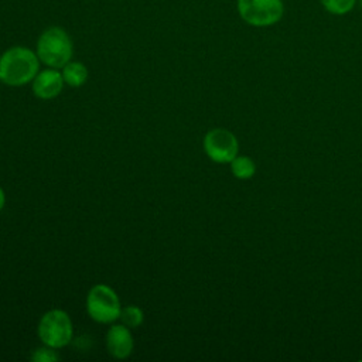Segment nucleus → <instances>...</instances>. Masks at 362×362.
<instances>
[{
	"label": "nucleus",
	"instance_id": "obj_1",
	"mask_svg": "<svg viewBox=\"0 0 362 362\" xmlns=\"http://www.w3.org/2000/svg\"><path fill=\"white\" fill-rule=\"evenodd\" d=\"M40 58L25 47H13L0 57V81L10 86H21L35 78Z\"/></svg>",
	"mask_w": 362,
	"mask_h": 362
},
{
	"label": "nucleus",
	"instance_id": "obj_2",
	"mask_svg": "<svg viewBox=\"0 0 362 362\" xmlns=\"http://www.w3.org/2000/svg\"><path fill=\"white\" fill-rule=\"evenodd\" d=\"M37 55L49 68H62L72 57V42L66 31L59 27L47 28L38 38Z\"/></svg>",
	"mask_w": 362,
	"mask_h": 362
},
{
	"label": "nucleus",
	"instance_id": "obj_3",
	"mask_svg": "<svg viewBox=\"0 0 362 362\" xmlns=\"http://www.w3.org/2000/svg\"><path fill=\"white\" fill-rule=\"evenodd\" d=\"M89 317L100 324L113 322L120 317V300L113 288L106 284L93 286L86 297Z\"/></svg>",
	"mask_w": 362,
	"mask_h": 362
},
{
	"label": "nucleus",
	"instance_id": "obj_4",
	"mask_svg": "<svg viewBox=\"0 0 362 362\" xmlns=\"http://www.w3.org/2000/svg\"><path fill=\"white\" fill-rule=\"evenodd\" d=\"M72 335V321L65 311L51 310L41 317L38 324V337L44 345L55 349L62 348L71 342Z\"/></svg>",
	"mask_w": 362,
	"mask_h": 362
},
{
	"label": "nucleus",
	"instance_id": "obj_5",
	"mask_svg": "<svg viewBox=\"0 0 362 362\" xmlns=\"http://www.w3.org/2000/svg\"><path fill=\"white\" fill-rule=\"evenodd\" d=\"M240 17L250 25L267 27L283 17L281 0H238Z\"/></svg>",
	"mask_w": 362,
	"mask_h": 362
},
{
	"label": "nucleus",
	"instance_id": "obj_6",
	"mask_svg": "<svg viewBox=\"0 0 362 362\" xmlns=\"http://www.w3.org/2000/svg\"><path fill=\"white\" fill-rule=\"evenodd\" d=\"M238 140L226 129H214L204 137V150L215 163H230L238 156Z\"/></svg>",
	"mask_w": 362,
	"mask_h": 362
},
{
	"label": "nucleus",
	"instance_id": "obj_7",
	"mask_svg": "<svg viewBox=\"0 0 362 362\" xmlns=\"http://www.w3.org/2000/svg\"><path fill=\"white\" fill-rule=\"evenodd\" d=\"M64 86L62 74L55 68L44 69L33 79V92L40 99H52L58 96Z\"/></svg>",
	"mask_w": 362,
	"mask_h": 362
},
{
	"label": "nucleus",
	"instance_id": "obj_8",
	"mask_svg": "<svg viewBox=\"0 0 362 362\" xmlns=\"http://www.w3.org/2000/svg\"><path fill=\"white\" fill-rule=\"evenodd\" d=\"M106 346L113 358H127L133 351V335L129 327L123 324L113 325L106 334Z\"/></svg>",
	"mask_w": 362,
	"mask_h": 362
},
{
	"label": "nucleus",
	"instance_id": "obj_9",
	"mask_svg": "<svg viewBox=\"0 0 362 362\" xmlns=\"http://www.w3.org/2000/svg\"><path fill=\"white\" fill-rule=\"evenodd\" d=\"M64 82L72 88L82 86L88 79V69L81 62H68L62 66Z\"/></svg>",
	"mask_w": 362,
	"mask_h": 362
},
{
	"label": "nucleus",
	"instance_id": "obj_10",
	"mask_svg": "<svg viewBox=\"0 0 362 362\" xmlns=\"http://www.w3.org/2000/svg\"><path fill=\"white\" fill-rule=\"evenodd\" d=\"M230 170L236 178L246 180L255 174L256 167H255V163L252 161V158H249L246 156H239V157L236 156L230 161Z\"/></svg>",
	"mask_w": 362,
	"mask_h": 362
},
{
	"label": "nucleus",
	"instance_id": "obj_11",
	"mask_svg": "<svg viewBox=\"0 0 362 362\" xmlns=\"http://www.w3.org/2000/svg\"><path fill=\"white\" fill-rule=\"evenodd\" d=\"M122 324L129 327V328H137L141 322H143V311L136 307V305H127L124 308H122L120 311V317Z\"/></svg>",
	"mask_w": 362,
	"mask_h": 362
},
{
	"label": "nucleus",
	"instance_id": "obj_12",
	"mask_svg": "<svg viewBox=\"0 0 362 362\" xmlns=\"http://www.w3.org/2000/svg\"><path fill=\"white\" fill-rule=\"evenodd\" d=\"M324 8L332 14L341 16L351 11L356 3V0H320Z\"/></svg>",
	"mask_w": 362,
	"mask_h": 362
},
{
	"label": "nucleus",
	"instance_id": "obj_13",
	"mask_svg": "<svg viewBox=\"0 0 362 362\" xmlns=\"http://www.w3.org/2000/svg\"><path fill=\"white\" fill-rule=\"evenodd\" d=\"M58 358L59 356L55 352V348H51L48 345L42 348H37L31 355V361L34 362H54V361H58Z\"/></svg>",
	"mask_w": 362,
	"mask_h": 362
},
{
	"label": "nucleus",
	"instance_id": "obj_14",
	"mask_svg": "<svg viewBox=\"0 0 362 362\" xmlns=\"http://www.w3.org/2000/svg\"><path fill=\"white\" fill-rule=\"evenodd\" d=\"M4 204H6V195H4V191H3L1 187H0V211L3 209Z\"/></svg>",
	"mask_w": 362,
	"mask_h": 362
},
{
	"label": "nucleus",
	"instance_id": "obj_15",
	"mask_svg": "<svg viewBox=\"0 0 362 362\" xmlns=\"http://www.w3.org/2000/svg\"><path fill=\"white\" fill-rule=\"evenodd\" d=\"M359 4H361V7H362V0H359Z\"/></svg>",
	"mask_w": 362,
	"mask_h": 362
}]
</instances>
